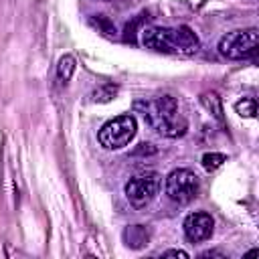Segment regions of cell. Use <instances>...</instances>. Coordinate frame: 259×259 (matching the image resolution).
Returning <instances> with one entry per match:
<instances>
[{"mask_svg":"<svg viewBox=\"0 0 259 259\" xmlns=\"http://www.w3.org/2000/svg\"><path fill=\"white\" fill-rule=\"evenodd\" d=\"M134 109L142 113L146 123L166 138H178L186 132V119L180 113L178 101L172 95H162L156 99H138Z\"/></svg>","mask_w":259,"mask_h":259,"instance_id":"6da1fadb","label":"cell"},{"mask_svg":"<svg viewBox=\"0 0 259 259\" xmlns=\"http://www.w3.org/2000/svg\"><path fill=\"white\" fill-rule=\"evenodd\" d=\"M142 45L146 49L168 55H194L200 49L198 36L188 26H150L142 30Z\"/></svg>","mask_w":259,"mask_h":259,"instance_id":"7a4b0ae2","label":"cell"},{"mask_svg":"<svg viewBox=\"0 0 259 259\" xmlns=\"http://www.w3.org/2000/svg\"><path fill=\"white\" fill-rule=\"evenodd\" d=\"M257 47H259L257 28L233 30V32H227L219 40V53L225 59H231V61H241V59L253 57L257 53Z\"/></svg>","mask_w":259,"mask_h":259,"instance_id":"3957f363","label":"cell"},{"mask_svg":"<svg viewBox=\"0 0 259 259\" xmlns=\"http://www.w3.org/2000/svg\"><path fill=\"white\" fill-rule=\"evenodd\" d=\"M136 119L132 115H119L101 125L97 132V140L105 150H119L127 146L136 136Z\"/></svg>","mask_w":259,"mask_h":259,"instance_id":"277c9868","label":"cell"},{"mask_svg":"<svg viewBox=\"0 0 259 259\" xmlns=\"http://www.w3.org/2000/svg\"><path fill=\"white\" fill-rule=\"evenodd\" d=\"M166 194L178 204L190 202L198 194V176L188 168H176L166 176Z\"/></svg>","mask_w":259,"mask_h":259,"instance_id":"5b68a950","label":"cell"},{"mask_svg":"<svg viewBox=\"0 0 259 259\" xmlns=\"http://www.w3.org/2000/svg\"><path fill=\"white\" fill-rule=\"evenodd\" d=\"M125 198L136 206V208H142L146 204H150L158 190H160V176L156 172H142V174H136L132 176L127 182H125Z\"/></svg>","mask_w":259,"mask_h":259,"instance_id":"8992f818","label":"cell"},{"mask_svg":"<svg viewBox=\"0 0 259 259\" xmlns=\"http://www.w3.org/2000/svg\"><path fill=\"white\" fill-rule=\"evenodd\" d=\"M184 235L188 241L192 243H202L206 239H210L212 231H214V221L208 212H190L184 219Z\"/></svg>","mask_w":259,"mask_h":259,"instance_id":"52a82bcc","label":"cell"},{"mask_svg":"<svg viewBox=\"0 0 259 259\" xmlns=\"http://www.w3.org/2000/svg\"><path fill=\"white\" fill-rule=\"evenodd\" d=\"M123 241L132 249H140L150 241V231L144 225H132L123 231Z\"/></svg>","mask_w":259,"mask_h":259,"instance_id":"ba28073f","label":"cell"},{"mask_svg":"<svg viewBox=\"0 0 259 259\" xmlns=\"http://www.w3.org/2000/svg\"><path fill=\"white\" fill-rule=\"evenodd\" d=\"M200 103H202L219 121H223V103H221V97H219L214 91L202 93V95H200Z\"/></svg>","mask_w":259,"mask_h":259,"instance_id":"9c48e42d","label":"cell"},{"mask_svg":"<svg viewBox=\"0 0 259 259\" xmlns=\"http://www.w3.org/2000/svg\"><path fill=\"white\" fill-rule=\"evenodd\" d=\"M73 71H75V57L73 55H63L59 59V65H57V77H59V81L65 85L73 77Z\"/></svg>","mask_w":259,"mask_h":259,"instance_id":"30bf717a","label":"cell"},{"mask_svg":"<svg viewBox=\"0 0 259 259\" xmlns=\"http://www.w3.org/2000/svg\"><path fill=\"white\" fill-rule=\"evenodd\" d=\"M235 111L241 115V117H255L257 113V101L253 97H243L235 103Z\"/></svg>","mask_w":259,"mask_h":259,"instance_id":"8fae6325","label":"cell"},{"mask_svg":"<svg viewBox=\"0 0 259 259\" xmlns=\"http://www.w3.org/2000/svg\"><path fill=\"white\" fill-rule=\"evenodd\" d=\"M115 93H117V87L109 83V85H101V87H97V89L91 93V99L97 101V103H105V101H111V99L115 97Z\"/></svg>","mask_w":259,"mask_h":259,"instance_id":"7c38bea8","label":"cell"},{"mask_svg":"<svg viewBox=\"0 0 259 259\" xmlns=\"http://www.w3.org/2000/svg\"><path fill=\"white\" fill-rule=\"evenodd\" d=\"M227 160V156L225 154H219V152H208V154H204L202 156V168L204 170H217L219 166H223V162Z\"/></svg>","mask_w":259,"mask_h":259,"instance_id":"4fadbf2b","label":"cell"},{"mask_svg":"<svg viewBox=\"0 0 259 259\" xmlns=\"http://www.w3.org/2000/svg\"><path fill=\"white\" fill-rule=\"evenodd\" d=\"M162 257H188V253L186 251H180V249H170V251H164L162 253Z\"/></svg>","mask_w":259,"mask_h":259,"instance_id":"5bb4252c","label":"cell"},{"mask_svg":"<svg viewBox=\"0 0 259 259\" xmlns=\"http://www.w3.org/2000/svg\"><path fill=\"white\" fill-rule=\"evenodd\" d=\"M200 257H225L221 251H204Z\"/></svg>","mask_w":259,"mask_h":259,"instance_id":"9a60e30c","label":"cell"}]
</instances>
